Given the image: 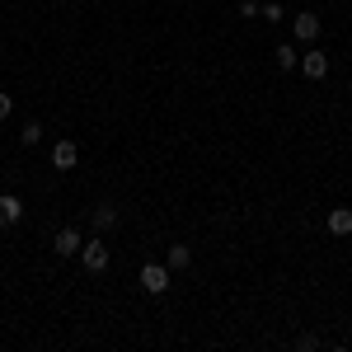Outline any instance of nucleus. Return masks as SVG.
<instances>
[{
    "mask_svg": "<svg viewBox=\"0 0 352 352\" xmlns=\"http://www.w3.org/2000/svg\"><path fill=\"white\" fill-rule=\"evenodd\" d=\"M80 263H85V268H89V272H104V268H109V263H113L109 244L99 240V235H89V240L80 244Z\"/></svg>",
    "mask_w": 352,
    "mask_h": 352,
    "instance_id": "1",
    "label": "nucleus"
},
{
    "mask_svg": "<svg viewBox=\"0 0 352 352\" xmlns=\"http://www.w3.org/2000/svg\"><path fill=\"white\" fill-rule=\"evenodd\" d=\"M136 277H141V292H151V296H164L169 292V263H146Z\"/></svg>",
    "mask_w": 352,
    "mask_h": 352,
    "instance_id": "2",
    "label": "nucleus"
},
{
    "mask_svg": "<svg viewBox=\"0 0 352 352\" xmlns=\"http://www.w3.org/2000/svg\"><path fill=\"white\" fill-rule=\"evenodd\" d=\"M89 226H94V235H113V230L122 226L118 202H99V207H94V217H89Z\"/></svg>",
    "mask_w": 352,
    "mask_h": 352,
    "instance_id": "3",
    "label": "nucleus"
},
{
    "mask_svg": "<svg viewBox=\"0 0 352 352\" xmlns=\"http://www.w3.org/2000/svg\"><path fill=\"white\" fill-rule=\"evenodd\" d=\"M292 33H296V43H315V38H320V14H315V10L292 14Z\"/></svg>",
    "mask_w": 352,
    "mask_h": 352,
    "instance_id": "4",
    "label": "nucleus"
},
{
    "mask_svg": "<svg viewBox=\"0 0 352 352\" xmlns=\"http://www.w3.org/2000/svg\"><path fill=\"white\" fill-rule=\"evenodd\" d=\"M76 164H80V146H76V141H56V146H52V169L71 174Z\"/></svg>",
    "mask_w": 352,
    "mask_h": 352,
    "instance_id": "5",
    "label": "nucleus"
},
{
    "mask_svg": "<svg viewBox=\"0 0 352 352\" xmlns=\"http://www.w3.org/2000/svg\"><path fill=\"white\" fill-rule=\"evenodd\" d=\"M24 221V202L14 197V192H0V230H10V226H19Z\"/></svg>",
    "mask_w": 352,
    "mask_h": 352,
    "instance_id": "6",
    "label": "nucleus"
},
{
    "mask_svg": "<svg viewBox=\"0 0 352 352\" xmlns=\"http://www.w3.org/2000/svg\"><path fill=\"white\" fill-rule=\"evenodd\" d=\"M80 244H85V235L76 230V226H61L56 240H52V249H56V254H80Z\"/></svg>",
    "mask_w": 352,
    "mask_h": 352,
    "instance_id": "7",
    "label": "nucleus"
},
{
    "mask_svg": "<svg viewBox=\"0 0 352 352\" xmlns=\"http://www.w3.org/2000/svg\"><path fill=\"white\" fill-rule=\"evenodd\" d=\"M300 71H305L310 80H324V76H329V56L324 52H305V56H300Z\"/></svg>",
    "mask_w": 352,
    "mask_h": 352,
    "instance_id": "8",
    "label": "nucleus"
},
{
    "mask_svg": "<svg viewBox=\"0 0 352 352\" xmlns=\"http://www.w3.org/2000/svg\"><path fill=\"white\" fill-rule=\"evenodd\" d=\"M329 235H338V240L352 235V207H333L329 212Z\"/></svg>",
    "mask_w": 352,
    "mask_h": 352,
    "instance_id": "9",
    "label": "nucleus"
},
{
    "mask_svg": "<svg viewBox=\"0 0 352 352\" xmlns=\"http://www.w3.org/2000/svg\"><path fill=\"white\" fill-rule=\"evenodd\" d=\"M164 263H169V272H184L192 263V249L188 244H169V254H164Z\"/></svg>",
    "mask_w": 352,
    "mask_h": 352,
    "instance_id": "10",
    "label": "nucleus"
},
{
    "mask_svg": "<svg viewBox=\"0 0 352 352\" xmlns=\"http://www.w3.org/2000/svg\"><path fill=\"white\" fill-rule=\"evenodd\" d=\"M277 66H282V71H296L300 52H296V47H277Z\"/></svg>",
    "mask_w": 352,
    "mask_h": 352,
    "instance_id": "11",
    "label": "nucleus"
},
{
    "mask_svg": "<svg viewBox=\"0 0 352 352\" xmlns=\"http://www.w3.org/2000/svg\"><path fill=\"white\" fill-rule=\"evenodd\" d=\"M24 146H38V141H43V122H24Z\"/></svg>",
    "mask_w": 352,
    "mask_h": 352,
    "instance_id": "12",
    "label": "nucleus"
},
{
    "mask_svg": "<svg viewBox=\"0 0 352 352\" xmlns=\"http://www.w3.org/2000/svg\"><path fill=\"white\" fill-rule=\"evenodd\" d=\"M258 19H268V24H282V19H287V10L272 0V5H263V14H258Z\"/></svg>",
    "mask_w": 352,
    "mask_h": 352,
    "instance_id": "13",
    "label": "nucleus"
},
{
    "mask_svg": "<svg viewBox=\"0 0 352 352\" xmlns=\"http://www.w3.org/2000/svg\"><path fill=\"white\" fill-rule=\"evenodd\" d=\"M258 14H263L258 0H240V19H258Z\"/></svg>",
    "mask_w": 352,
    "mask_h": 352,
    "instance_id": "14",
    "label": "nucleus"
},
{
    "mask_svg": "<svg viewBox=\"0 0 352 352\" xmlns=\"http://www.w3.org/2000/svg\"><path fill=\"white\" fill-rule=\"evenodd\" d=\"M10 113H14V94H10V89H0V122H5Z\"/></svg>",
    "mask_w": 352,
    "mask_h": 352,
    "instance_id": "15",
    "label": "nucleus"
},
{
    "mask_svg": "<svg viewBox=\"0 0 352 352\" xmlns=\"http://www.w3.org/2000/svg\"><path fill=\"white\" fill-rule=\"evenodd\" d=\"M296 348H300V352H320V338H315V333H300Z\"/></svg>",
    "mask_w": 352,
    "mask_h": 352,
    "instance_id": "16",
    "label": "nucleus"
},
{
    "mask_svg": "<svg viewBox=\"0 0 352 352\" xmlns=\"http://www.w3.org/2000/svg\"><path fill=\"white\" fill-rule=\"evenodd\" d=\"M52 5H61V0H52Z\"/></svg>",
    "mask_w": 352,
    "mask_h": 352,
    "instance_id": "17",
    "label": "nucleus"
}]
</instances>
